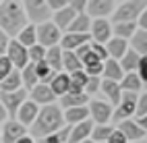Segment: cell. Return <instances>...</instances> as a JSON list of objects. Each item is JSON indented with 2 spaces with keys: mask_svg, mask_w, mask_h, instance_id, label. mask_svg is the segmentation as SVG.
<instances>
[{
  "mask_svg": "<svg viewBox=\"0 0 147 143\" xmlns=\"http://www.w3.org/2000/svg\"><path fill=\"white\" fill-rule=\"evenodd\" d=\"M64 127V118H62V108L58 104H50V106L40 108V114L31 127L27 131L31 133L29 137H33L35 141H42L44 137L52 135V133L60 131Z\"/></svg>",
  "mask_w": 147,
  "mask_h": 143,
  "instance_id": "obj_1",
  "label": "cell"
},
{
  "mask_svg": "<svg viewBox=\"0 0 147 143\" xmlns=\"http://www.w3.org/2000/svg\"><path fill=\"white\" fill-rule=\"evenodd\" d=\"M27 25L29 21L23 11V2H17V0L0 2V31L2 33H6L8 37H17Z\"/></svg>",
  "mask_w": 147,
  "mask_h": 143,
  "instance_id": "obj_2",
  "label": "cell"
},
{
  "mask_svg": "<svg viewBox=\"0 0 147 143\" xmlns=\"http://www.w3.org/2000/svg\"><path fill=\"white\" fill-rule=\"evenodd\" d=\"M147 2L145 0H124L116 2V8L112 13V23H137L139 15L145 11Z\"/></svg>",
  "mask_w": 147,
  "mask_h": 143,
  "instance_id": "obj_3",
  "label": "cell"
},
{
  "mask_svg": "<svg viewBox=\"0 0 147 143\" xmlns=\"http://www.w3.org/2000/svg\"><path fill=\"white\" fill-rule=\"evenodd\" d=\"M23 11H25V17L27 21L31 25H42V23H48L52 21V13L50 8H48L46 0H27L23 2Z\"/></svg>",
  "mask_w": 147,
  "mask_h": 143,
  "instance_id": "obj_4",
  "label": "cell"
},
{
  "mask_svg": "<svg viewBox=\"0 0 147 143\" xmlns=\"http://www.w3.org/2000/svg\"><path fill=\"white\" fill-rule=\"evenodd\" d=\"M35 40H37V44H40L42 48L48 50V48H54V46L60 44L62 31L58 29L52 21H48V23H42V25L35 27Z\"/></svg>",
  "mask_w": 147,
  "mask_h": 143,
  "instance_id": "obj_5",
  "label": "cell"
},
{
  "mask_svg": "<svg viewBox=\"0 0 147 143\" xmlns=\"http://www.w3.org/2000/svg\"><path fill=\"white\" fill-rule=\"evenodd\" d=\"M87 110H89V120L93 125H110L114 108L106 100H91L87 104Z\"/></svg>",
  "mask_w": 147,
  "mask_h": 143,
  "instance_id": "obj_6",
  "label": "cell"
},
{
  "mask_svg": "<svg viewBox=\"0 0 147 143\" xmlns=\"http://www.w3.org/2000/svg\"><path fill=\"white\" fill-rule=\"evenodd\" d=\"M116 8L114 0H87L85 4V15L95 21V19H110Z\"/></svg>",
  "mask_w": 147,
  "mask_h": 143,
  "instance_id": "obj_7",
  "label": "cell"
},
{
  "mask_svg": "<svg viewBox=\"0 0 147 143\" xmlns=\"http://www.w3.org/2000/svg\"><path fill=\"white\" fill-rule=\"evenodd\" d=\"M6 58L8 62L13 64V69L15 71H23L25 66L29 64V58H27V48H23L21 44H19L17 40H11L6 46Z\"/></svg>",
  "mask_w": 147,
  "mask_h": 143,
  "instance_id": "obj_8",
  "label": "cell"
},
{
  "mask_svg": "<svg viewBox=\"0 0 147 143\" xmlns=\"http://www.w3.org/2000/svg\"><path fill=\"white\" fill-rule=\"evenodd\" d=\"M110 37H112L110 19H95V21H91V27H89V40L91 42L106 46V42L110 40Z\"/></svg>",
  "mask_w": 147,
  "mask_h": 143,
  "instance_id": "obj_9",
  "label": "cell"
},
{
  "mask_svg": "<svg viewBox=\"0 0 147 143\" xmlns=\"http://www.w3.org/2000/svg\"><path fill=\"white\" fill-rule=\"evenodd\" d=\"M27 100V91L19 89V91H11V93H0V104L4 106L6 114L11 116V120H15L17 110L21 108V104Z\"/></svg>",
  "mask_w": 147,
  "mask_h": 143,
  "instance_id": "obj_10",
  "label": "cell"
},
{
  "mask_svg": "<svg viewBox=\"0 0 147 143\" xmlns=\"http://www.w3.org/2000/svg\"><path fill=\"white\" fill-rule=\"evenodd\" d=\"M27 98L31 100L33 104H37L40 108L50 106V104H56V95L52 93L50 85H46V83H37L33 89H29L27 91Z\"/></svg>",
  "mask_w": 147,
  "mask_h": 143,
  "instance_id": "obj_11",
  "label": "cell"
},
{
  "mask_svg": "<svg viewBox=\"0 0 147 143\" xmlns=\"http://www.w3.org/2000/svg\"><path fill=\"white\" fill-rule=\"evenodd\" d=\"M37 114H40V106L37 104H33L31 100H25L23 104H21V108L17 110V114H15V120L19 122V125H23L25 129H29L35 122V118H37Z\"/></svg>",
  "mask_w": 147,
  "mask_h": 143,
  "instance_id": "obj_12",
  "label": "cell"
},
{
  "mask_svg": "<svg viewBox=\"0 0 147 143\" xmlns=\"http://www.w3.org/2000/svg\"><path fill=\"white\" fill-rule=\"evenodd\" d=\"M118 129L120 133H122V137L129 141V143H137V141H143L145 139V135L147 133L137 125V120L135 118H129V120H122V122H118Z\"/></svg>",
  "mask_w": 147,
  "mask_h": 143,
  "instance_id": "obj_13",
  "label": "cell"
},
{
  "mask_svg": "<svg viewBox=\"0 0 147 143\" xmlns=\"http://www.w3.org/2000/svg\"><path fill=\"white\" fill-rule=\"evenodd\" d=\"M25 135H27V129L23 125H19L17 120H6L2 125V129H0V139H2V143H17Z\"/></svg>",
  "mask_w": 147,
  "mask_h": 143,
  "instance_id": "obj_14",
  "label": "cell"
},
{
  "mask_svg": "<svg viewBox=\"0 0 147 143\" xmlns=\"http://www.w3.org/2000/svg\"><path fill=\"white\" fill-rule=\"evenodd\" d=\"M89 35L87 33H62V40H60V46L64 52H75V50H79L81 46L85 44H89Z\"/></svg>",
  "mask_w": 147,
  "mask_h": 143,
  "instance_id": "obj_15",
  "label": "cell"
},
{
  "mask_svg": "<svg viewBox=\"0 0 147 143\" xmlns=\"http://www.w3.org/2000/svg\"><path fill=\"white\" fill-rule=\"evenodd\" d=\"M100 91H102V93L106 95V102L110 104L112 108H116V106H118V102H120V95H122V91H120V85L116 83V81H106V79H102Z\"/></svg>",
  "mask_w": 147,
  "mask_h": 143,
  "instance_id": "obj_16",
  "label": "cell"
},
{
  "mask_svg": "<svg viewBox=\"0 0 147 143\" xmlns=\"http://www.w3.org/2000/svg\"><path fill=\"white\" fill-rule=\"evenodd\" d=\"M91 129H93V122L89 118L83 120V122H79V125H75V127H71V133H68V143H81L85 139H89Z\"/></svg>",
  "mask_w": 147,
  "mask_h": 143,
  "instance_id": "obj_17",
  "label": "cell"
},
{
  "mask_svg": "<svg viewBox=\"0 0 147 143\" xmlns=\"http://www.w3.org/2000/svg\"><path fill=\"white\" fill-rule=\"evenodd\" d=\"M87 104H89V95H87L85 91H81V93L68 91L66 95L60 98V104H58V106L68 110V108H83V106H87Z\"/></svg>",
  "mask_w": 147,
  "mask_h": 143,
  "instance_id": "obj_18",
  "label": "cell"
},
{
  "mask_svg": "<svg viewBox=\"0 0 147 143\" xmlns=\"http://www.w3.org/2000/svg\"><path fill=\"white\" fill-rule=\"evenodd\" d=\"M129 50V42H124V40H118V37H110V40L106 42V52H108V58L110 60H116L118 62L124 52Z\"/></svg>",
  "mask_w": 147,
  "mask_h": 143,
  "instance_id": "obj_19",
  "label": "cell"
},
{
  "mask_svg": "<svg viewBox=\"0 0 147 143\" xmlns=\"http://www.w3.org/2000/svg\"><path fill=\"white\" fill-rule=\"evenodd\" d=\"M62 118H64L66 127H75V125H79V122L89 118V110H87V106H83V108H68V110H62Z\"/></svg>",
  "mask_w": 147,
  "mask_h": 143,
  "instance_id": "obj_20",
  "label": "cell"
},
{
  "mask_svg": "<svg viewBox=\"0 0 147 143\" xmlns=\"http://www.w3.org/2000/svg\"><path fill=\"white\" fill-rule=\"evenodd\" d=\"M48 85H50V89H52V93L56 95V98H62V95H66L68 89H71V79H68L66 73H56L54 79Z\"/></svg>",
  "mask_w": 147,
  "mask_h": 143,
  "instance_id": "obj_21",
  "label": "cell"
},
{
  "mask_svg": "<svg viewBox=\"0 0 147 143\" xmlns=\"http://www.w3.org/2000/svg\"><path fill=\"white\" fill-rule=\"evenodd\" d=\"M102 77L106 81H116V83H120L122 77H124V73L120 69V64L116 62V60H104V69H102Z\"/></svg>",
  "mask_w": 147,
  "mask_h": 143,
  "instance_id": "obj_22",
  "label": "cell"
},
{
  "mask_svg": "<svg viewBox=\"0 0 147 143\" xmlns=\"http://www.w3.org/2000/svg\"><path fill=\"white\" fill-rule=\"evenodd\" d=\"M44 62L50 66L54 73H62V48H60V46L48 48V50H46V58H44Z\"/></svg>",
  "mask_w": 147,
  "mask_h": 143,
  "instance_id": "obj_23",
  "label": "cell"
},
{
  "mask_svg": "<svg viewBox=\"0 0 147 143\" xmlns=\"http://www.w3.org/2000/svg\"><path fill=\"white\" fill-rule=\"evenodd\" d=\"M75 17H77V15H75L71 8H68V4H66L62 11H58V13H54V15H52V23H54L58 29L64 33V31L68 29V25L73 23V19H75Z\"/></svg>",
  "mask_w": 147,
  "mask_h": 143,
  "instance_id": "obj_24",
  "label": "cell"
},
{
  "mask_svg": "<svg viewBox=\"0 0 147 143\" xmlns=\"http://www.w3.org/2000/svg\"><path fill=\"white\" fill-rule=\"evenodd\" d=\"M139 60H141V56L137 54L135 50H126L124 52V56L118 60V64H120V69H122V73L126 75V73H137V66H139Z\"/></svg>",
  "mask_w": 147,
  "mask_h": 143,
  "instance_id": "obj_25",
  "label": "cell"
},
{
  "mask_svg": "<svg viewBox=\"0 0 147 143\" xmlns=\"http://www.w3.org/2000/svg\"><path fill=\"white\" fill-rule=\"evenodd\" d=\"M118 85H120V91H126V93H141L143 89V83L137 77V73H126Z\"/></svg>",
  "mask_w": 147,
  "mask_h": 143,
  "instance_id": "obj_26",
  "label": "cell"
},
{
  "mask_svg": "<svg viewBox=\"0 0 147 143\" xmlns=\"http://www.w3.org/2000/svg\"><path fill=\"white\" fill-rule=\"evenodd\" d=\"M129 48L135 50L139 56H147V31L143 29H137L133 33V37L129 40Z\"/></svg>",
  "mask_w": 147,
  "mask_h": 143,
  "instance_id": "obj_27",
  "label": "cell"
},
{
  "mask_svg": "<svg viewBox=\"0 0 147 143\" xmlns=\"http://www.w3.org/2000/svg\"><path fill=\"white\" fill-rule=\"evenodd\" d=\"M89 27H91V19L83 13V15H77L73 19V23L68 25V29L64 33H87L89 35Z\"/></svg>",
  "mask_w": 147,
  "mask_h": 143,
  "instance_id": "obj_28",
  "label": "cell"
},
{
  "mask_svg": "<svg viewBox=\"0 0 147 143\" xmlns=\"http://www.w3.org/2000/svg\"><path fill=\"white\" fill-rule=\"evenodd\" d=\"M137 31V23H112V37L129 42Z\"/></svg>",
  "mask_w": 147,
  "mask_h": 143,
  "instance_id": "obj_29",
  "label": "cell"
},
{
  "mask_svg": "<svg viewBox=\"0 0 147 143\" xmlns=\"http://www.w3.org/2000/svg\"><path fill=\"white\" fill-rule=\"evenodd\" d=\"M19 89H23V81H21V73L19 71H13L0 83V93H11V91H19Z\"/></svg>",
  "mask_w": 147,
  "mask_h": 143,
  "instance_id": "obj_30",
  "label": "cell"
},
{
  "mask_svg": "<svg viewBox=\"0 0 147 143\" xmlns=\"http://www.w3.org/2000/svg\"><path fill=\"white\" fill-rule=\"evenodd\" d=\"M75 71H83V66H81L79 58H77V54L62 50V73L71 75V73H75Z\"/></svg>",
  "mask_w": 147,
  "mask_h": 143,
  "instance_id": "obj_31",
  "label": "cell"
},
{
  "mask_svg": "<svg viewBox=\"0 0 147 143\" xmlns=\"http://www.w3.org/2000/svg\"><path fill=\"white\" fill-rule=\"evenodd\" d=\"M112 131H114V127H112V125H93L89 139H91V141H95V143H106V141H108V137L112 135Z\"/></svg>",
  "mask_w": 147,
  "mask_h": 143,
  "instance_id": "obj_32",
  "label": "cell"
},
{
  "mask_svg": "<svg viewBox=\"0 0 147 143\" xmlns=\"http://www.w3.org/2000/svg\"><path fill=\"white\" fill-rule=\"evenodd\" d=\"M15 40H17L19 44H21L23 48H31V46H35V44H37V40H35V25L29 23V25L25 27V29H23L21 33H19V35L15 37Z\"/></svg>",
  "mask_w": 147,
  "mask_h": 143,
  "instance_id": "obj_33",
  "label": "cell"
},
{
  "mask_svg": "<svg viewBox=\"0 0 147 143\" xmlns=\"http://www.w3.org/2000/svg\"><path fill=\"white\" fill-rule=\"evenodd\" d=\"M68 133H71V127L64 125L60 131H56V133H52V135L44 137L40 143H68Z\"/></svg>",
  "mask_w": 147,
  "mask_h": 143,
  "instance_id": "obj_34",
  "label": "cell"
},
{
  "mask_svg": "<svg viewBox=\"0 0 147 143\" xmlns=\"http://www.w3.org/2000/svg\"><path fill=\"white\" fill-rule=\"evenodd\" d=\"M27 58L31 64H37V62H42L46 58V48H42L40 44H35L31 48H27Z\"/></svg>",
  "mask_w": 147,
  "mask_h": 143,
  "instance_id": "obj_35",
  "label": "cell"
},
{
  "mask_svg": "<svg viewBox=\"0 0 147 143\" xmlns=\"http://www.w3.org/2000/svg\"><path fill=\"white\" fill-rule=\"evenodd\" d=\"M147 114V91H141L137 98V106H135V116L133 118H141Z\"/></svg>",
  "mask_w": 147,
  "mask_h": 143,
  "instance_id": "obj_36",
  "label": "cell"
},
{
  "mask_svg": "<svg viewBox=\"0 0 147 143\" xmlns=\"http://www.w3.org/2000/svg\"><path fill=\"white\" fill-rule=\"evenodd\" d=\"M13 71L15 69H13V64L8 62V58H6V56H0V83H2Z\"/></svg>",
  "mask_w": 147,
  "mask_h": 143,
  "instance_id": "obj_37",
  "label": "cell"
},
{
  "mask_svg": "<svg viewBox=\"0 0 147 143\" xmlns=\"http://www.w3.org/2000/svg\"><path fill=\"white\" fill-rule=\"evenodd\" d=\"M100 85H102V79L100 77H89V79H87V83H85V93L87 95H91V93H97V91H100Z\"/></svg>",
  "mask_w": 147,
  "mask_h": 143,
  "instance_id": "obj_38",
  "label": "cell"
},
{
  "mask_svg": "<svg viewBox=\"0 0 147 143\" xmlns=\"http://www.w3.org/2000/svg\"><path fill=\"white\" fill-rule=\"evenodd\" d=\"M137 77L141 79L143 85H147V56H141L139 66H137Z\"/></svg>",
  "mask_w": 147,
  "mask_h": 143,
  "instance_id": "obj_39",
  "label": "cell"
},
{
  "mask_svg": "<svg viewBox=\"0 0 147 143\" xmlns=\"http://www.w3.org/2000/svg\"><path fill=\"white\" fill-rule=\"evenodd\" d=\"M89 48H91V52L100 58L102 62L104 60H108V52H106V46H102V44H95V42H89Z\"/></svg>",
  "mask_w": 147,
  "mask_h": 143,
  "instance_id": "obj_40",
  "label": "cell"
},
{
  "mask_svg": "<svg viewBox=\"0 0 147 143\" xmlns=\"http://www.w3.org/2000/svg\"><path fill=\"white\" fill-rule=\"evenodd\" d=\"M85 4H87V0H68V8H71L75 15H83Z\"/></svg>",
  "mask_w": 147,
  "mask_h": 143,
  "instance_id": "obj_41",
  "label": "cell"
},
{
  "mask_svg": "<svg viewBox=\"0 0 147 143\" xmlns=\"http://www.w3.org/2000/svg\"><path fill=\"white\" fill-rule=\"evenodd\" d=\"M46 4H48V8H50V13L54 15L58 11H62V8L68 4V0H46Z\"/></svg>",
  "mask_w": 147,
  "mask_h": 143,
  "instance_id": "obj_42",
  "label": "cell"
},
{
  "mask_svg": "<svg viewBox=\"0 0 147 143\" xmlns=\"http://www.w3.org/2000/svg\"><path fill=\"white\" fill-rule=\"evenodd\" d=\"M106 143H129V141L122 137V133H120L118 129H114V131H112V135L108 137V141H106Z\"/></svg>",
  "mask_w": 147,
  "mask_h": 143,
  "instance_id": "obj_43",
  "label": "cell"
},
{
  "mask_svg": "<svg viewBox=\"0 0 147 143\" xmlns=\"http://www.w3.org/2000/svg\"><path fill=\"white\" fill-rule=\"evenodd\" d=\"M137 29L147 31V6H145V11L139 15V19H137Z\"/></svg>",
  "mask_w": 147,
  "mask_h": 143,
  "instance_id": "obj_44",
  "label": "cell"
},
{
  "mask_svg": "<svg viewBox=\"0 0 147 143\" xmlns=\"http://www.w3.org/2000/svg\"><path fill=\"white\" fill-rule=\"evenodd\" d=\"M8 42H11V37H8L6 33L0 31V56L6 54V46H8Z\"/></svg>",
  "mask_w": 147,
  "mask_h": 143,
  "instance_id": "obj_45",
  "label": "cell"
},
{
  "mask_svg": "<svg viewBox=\"0 0 147 143\" xmlns=\"http://www.w3.org/2000/svg\"><path fill=\"white\" fill-rule=\"evenodd\" d=\"M137 120V125H139L145 133H147V114H145V116H141V118H135Z\"/></svg>",
  "mask_w": 147,
  "mask_h": 143,
  "instance_id": "obj_46",
  "label": "cell"
},
{
  "mask_svg": "<svg viewBox=\"0 0 147 143\" xmlns=\"http://www.w3.org/2000/svg\"><path fill=\"white\" fill-rule=\"evenodd\" d=\"M6 118H8V114H6L4 106H2V104H0V125H4V122H6Z\"/></svg>",
  "mask_w": 147,
  "mask_h": 143,
  "instance_id": "obj_47",
  "label": "cell"
},
{
  "mask_svg": "<svg viewBox=\"0 0 147 143\" xmlns=\"http://www.w3.org/2000/svg\"><path fill=\"white\" fill-rule=\"evenodd\" d=\"M17 143H37V141H35L33 137H29V133H27V135H25V137H21Z\"/></svg>",
  "mask_w": 147,
  "mask_h": 143,
  "instance_id": "obj_48",
  "label": "cell"
},
{
  "mask_svg": "<svg viewBox=\"0 0 147 143\" xmlns=\"http://www.w3.org/2000/svg\"><path fill=\"white\" fill-rule=\"evenodd\" d=\"M81 143H95V141H91V139H85V141H81Z\"/></svg>",
  "mask_w": 147,
  "mask_h": 143,
  "instance_id": "obj_49",
  "label": "cell"
},
{
  "mask_svg": "<svg viewBox=\"0 0 147 143\" xmlns=\"http://www.w3.org/2000/svg\"><path fill=\"white\" fill-rule=\"evenodd\" d=\"M137 143H147V141H145V139H143V141H137Z\"/></svg>",
  "mask_w": 147,
  "mask_h": 143,
  "instance_id": "obj_50",
  "label": "cell"
},
{
  "mask_svg": "<svg viewBox=\"0 0 147 143\" xmlns=\"http://www.w3.org/2000/svg\"><path fill=\"white\" fill-rule=\"evenodd\" d=\"M145 141H147V135H145Z\"/></svg>",
  "mask_w": 147,
  "mask_h": 143,
  "instance_id": "obj_51",
  "label": "cell"
},
{
  "mask_svg": "<svg viewBox=\"0 0 147 143\" xmlns=\"http://www.w3.org/2000/svg\"><path fill=\"white\" fill-rule=\"evenodd\" d=\"M0 143H2V139H0Z\"/></svg>",
  "mask_w": 147,
  "mask_h": 143,
  "instance_id": "obj_52",
  "label": "cell"
}]
</instances>
